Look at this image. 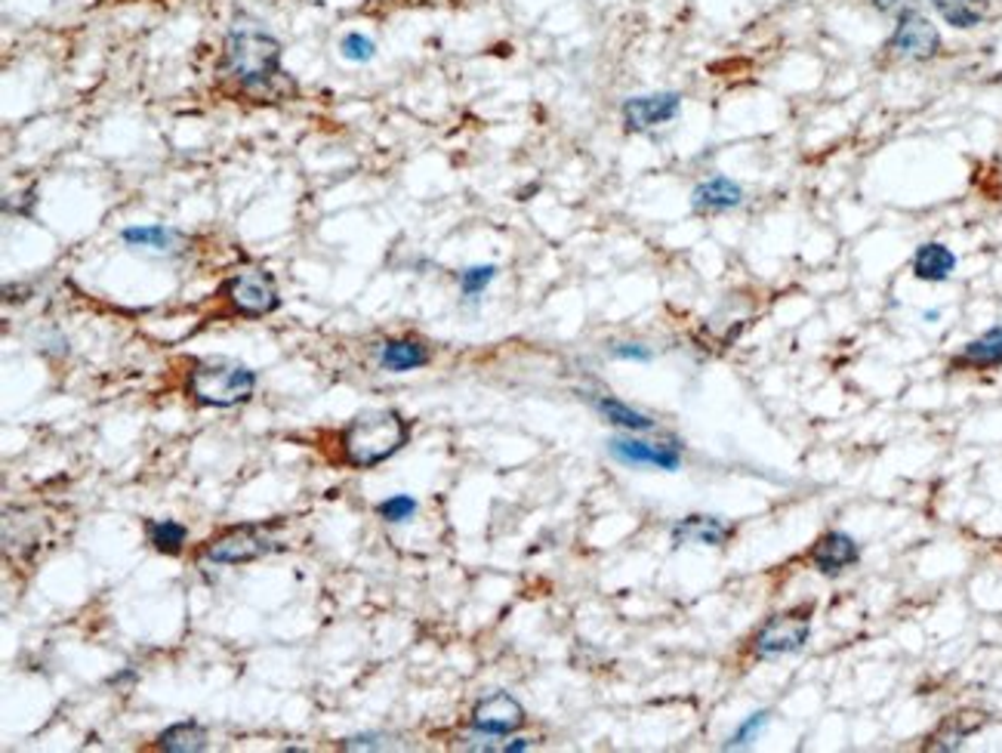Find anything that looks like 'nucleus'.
I'll return each instance as SVG.
<instances>
[{"label":"nucleus","instance_id":"obj_1","mask_svg":"<svg viewBox=\"0 0 1002 753\" xmlns=\"http://www.w3.org/2000/svg\"><path fill=\"white\" fill-rule=\"evenodd\" d=\"M223 75L245 90H263L281 75V43L263 28V22L238 16L223 40Z\"/></svg>","mask_w":1002,"mask_h":753},{"label":"nucleus","instance_id":"obj_2","mask_svg":"<svg viewBox=\"0 0 1002 753\" xmlns=\"http://www.w3.org/2000/svg\"><path fill=\"white\" fill-rule=\"evenodd\" d=\"M404 439H408V429L396 411L367 407L342 429V454L352 466H377L386 457H392L404 444Z\"/></svg>","mask_w":1002,"mask_h":753},{"label":"nucleus","instance_id":"obj_3","mask_svg":"<svg viewBox=\"0 0 1002 753\" xmlns=\"http://www.w3.org/2000/svg\"><path fill=\"white\" fill-rule=\"evenodd\" d=\"M256 387V374L231 359H204L191 367L189 396L198 405L231 407L247 402Z\"/></svg>","mask_w":1002,"mask_h":753},{"label":"nucleus","instance_id":"obj_4","mask_svg":"<svg viewBox=\"0 0 1002 753\" xmlns=\"http://www.w3.org/2000/svg\"><path fill=\"white\" fill-rule=\"evenodd\" d=\"M223 293L228 297V303L241 315H268V312L278 310L281 297H278V285L275 278L265 269H241L235 275H228V281L223 285Z\"/></svg>","mask_w":1002,"mask_h":753},{"label":"nucleus","instance_id":"obj_5","mask_svg":"<svg viewBox=\"0 0 1002 753\" xmlns=\"http://www.w3.org/2000/svg\"><path fill=\"white\" fill-rule=\"evenodd\" d=\"M889 50L904 59L926 62V59H935L941 53V35H938V28H935L931 20H926L923 13L907 10V13L898 16L894 35H891L889 40Z\"/></svg>","mask_w":1002,"mask_h":753},{"label":"nucleus","instance_id":"obj_6","mask_svg":"<svg viewBox=\"0 0 1002 753\" xmlns=\"http://www.w3.org/2000/svg\"><path fill=\"white\" fill-rule=\"evenodd\" d=\"M272 550H278V543L268 541L263 528L241 525V528L223 535L220 541L210 543L208 550H204V560L216 562V565H245V562L260 560V556L272 553Z\"/></svg>","mask_w":1002,"mask_h":753},{"label":"nucleus","instance_id":"obj_7","mask_svg":"<svg viewBox=\"0 0 1002 753\" xmlns=\"http://www.w3.org/2000/svg\"><path fill=\"white\" fill-rule=\"evenodd\" d=\"M812 637V618L805 615H777L756 633L759 657H784L799 652Z\"/></svg>","mask_w":1002,"mask_h":753},{"label":"nucleus","instance_id":"obj_8","mask_svg":"<svg viewBox=\"0 0 1002 753\" xmlns=\"http://www.w3.org/2000/svg\"><path fill=\"white\" fill-rule=\"evenodd\" d=\"M608 451H611L614 461H621L626 466H651V469H666V473H676L681 466V451L676 444L644 442V439H632V436H614L608 442Z\"/></svg>","mask_w":1002,"mask_h":753},{"label":"nucleus","instance_id":"obj_9","mask_svg":"<svg viewBox=\"0 0 1002 753\" xmlns=\"http://www.w3.org/2000/svg\"><path fill=\"white\" fill-rule=\"evenodd\" d=\"M473 729L478 735H497V738H506L515 729L525 726V707L510 695V692H493V695L481 698L473 711Z\"/></svg>","mask_w":1002,"mask_h":753},{"label":"nucleus","instance_id":"obj_10","mask_svg":"<svg viewBox=\"0 0 1002 753\" xmlns=\"http://www.w3.org/2000/svg\"><path fill=\"white\" fill-rule=\"evenodd\" d=\"M681 97L679 93H648V97H629L624 102V124L629 130L642 134L654 130L666 121L679 115Z\"/></svg>","mask_w":1002,"mask_h":753},{"label":"nucleus","instance_id":"obj_11","mask_svg":"<svg viewBox=\"0 0 1002 753\" xmlns=\"http://www.w3.org/2000/svg\"><path fill=\"white\" fill-rule=\"evenodd\" d=\"M861 560V547L842 531H830L812 547V562L821 575H839Z\"/></svg>","mask_w":1002,"mask_h":753},{"label":"nucleus","instance_id":"obj_12","mask_svg":"<svg viewBox=\"0 0 1002 753\" xmlns=\"http://www.w3.org/2000/svg\"><path fill=\"white\" fill-rule=\"evenodd\" d=\"M121 238L136 251H149L158 256H179L189 248V238L171 226H130L121 233Z\"/></svg>","mask_w":1002,"mask_h":753},{"label":"nucleus","instance_id":"obj_13","mask_svg":"<svg viewBox=\"0 0 1002 753\" xmlns=\"http://www.w3.org/2000/svg\"><path fill=\"white\" fill-rule=\"evenodd\" d=\"M743 204V189L728 176H713L706 183H700L691 194V208L698 213H722Z\"/></svg>","mask_w":1002,"mask_h":753},{"label":"nucleus","instance_id":"obj_14","mask_svg":"<svg viewBox=\"0 0 1002 753\" xmlns=\"http://www.w3.org/2000/svg\"><path fill=\"white\" fill-rule=\"evenodd\" d=\"M731 538V525L722 522L719 516H688L673 528V541L679 543H698V547H722Z\"/></svg>","mask_w":1002,"mask_h":753},{"label":"nucleus","instance_id":"obj_15","mask_svg":"<svg viewBox=\"0 0 1002 753\" xmlns=\"http://www.w3.org/2000/svg\"><path fill=\"white\" fill-rule=\"evenodd\" d=\"M953 269H956V256L938 241H928L913 253V275L923 281H947Z\"/></svg>","mask_w":1002,"mask_h":753},{"label":"nucleus","instance_id":"obj_16","mask_svg":"<svg viewBox=\"0 0 1002 753\" xmlns=\"http://www.w3.org/2000/svg\"><path fill=\"white\" fill-rule=\"evenodd\" d=\"M379 365L392 374H408V371L429 365V349L416 340H389L379 349Z\"/></svg>","mask_w":1002,"mask_h":753},{"label":"nucleus","instance_id":"obj_17","mask_svg":"<svg viewBox=\"0 0 1002 753\" xmlns=\"http://www.w3.org/2000/svg\"><path fill=\"white\" fill-rule=\"evenodd\" d=\"M941 20L953 28H978L990 16V0H931Z\"/></svg>","mask_w":1002,"mask_h":753},{"label":"nucleus","instance_id":"obj_18","mask_svg":"<svg viewBox=\"0 0 1002 753\" xmlns=\"http://www.w3.org/2000/svg\"><path fill=\"white\" fill-rule=\"evenodd\" d=\"M158 748L171 753H198L208 748V729L198 723H176L158 738Z\"/></svg>","mask_w":1002,"mask_h":753},{"label":"nucleus","instance_id":"obj_19","mask_svg":"<svg viewBox=\"0 0 1002 753\" xmlns=\"http://www.w3.org/2000/svg\"><path fill=\"white\" fill-rule=\"evenodd\" d=\"M596 407L602 411V417H605L608 424L624 426L629 432H648V429H654V421H651L648 414H639L636 407L624 405V402H617V399H596Z\"/></svg>","mask_w":1002,"mask_h":753},{"label":"nucleus","instance_id":"obj_20","mask_svg":"<svg viewBox=\"0 0 1002 753\" xmlns=\"http://www.w3.org/2000/svg\"><path fill=\"white\" fill-rule=\"evenodd\" d=\"M960 362H963V365H975V367L1002 365V328L987 330L981 340L968 343Z\"/></svg>","mask_w":1002,"mask_h":753},{"label":"nucleus","instance_id":"obj_21","mask_svg":"<svg viewBox=\"0 0 1002 753\" xmlns=\"http://www.w3.org/2000/svg\"><path fill=\"white\" fill-rule=\"evenodd\" d=\"M146 531H149V543H152L154 550H158V553H167V556H176V553L186 547V538H189L186 525H179V522L173 519L149 522Z\"/></svg>","mask_w":1002,"mask_h":753},{"label":"nucleus","instance_id":"obj_22","mask_svg":"<svg viewBox=\"0 0 1002 753\" xmlns=\"http://www.w3.org/2000/svg\"><path fill=\"white\" fill-rule=\"evenodd\" d=\"M984 726V716L981 714H956L947 719L944 726H941V732L935 738V748H944V751H953V748H960L963 744V738L975 732V729H981Z\"/></svg>","mask_w":1002,"mask_h":753},{"label":"nucleus","instance_id":"obj_23","mask_svg":"<svg viewBox=\"0 0 1002 753\" xmlns=\"http://www.w3.org/2000/svg\"><path fill=\"white\" fill-rule=\"evenodd\" d=\"M768 719H772V711H756V714H750L738 726V732L725 741V748H728V751H735V748H747V744H753V741H756V735L768 726Z\"/></svg>","mask_w":1002,"mask_h":753},{"label":"nucleus","instance_id":"obj_24","mask_svg":"<svg viewBox=\"0 0 1002 753\" xmlns=\"http://www.w3.org/2000/svg\"><path fill=\"white\" fill-rule=\"evenodd\" d=\"M497 278V266H469V269L460 272V290L463 297L475 300L478 293H485V288Z\"/></svg>","mask_w":1002,"mask_h":753},{"label":"nucleus","instance_id":"obj_25","mask_svg":"<svg viewBox=\"0 0 1002 753\" xmlns=\"http://www.w3.org/2000/svg\"><path fill=\"white\" fill-rule=\"evenodd\" d=\"M377 513L386 522H392V525H401V522H411L416 516V501L411 498V494H392L389 501L379 503Z\"/></svg>","mask_w":1002,"mask_h":753},{"label":"nucleus","instance_id":"obj_26","mask_svg":"<svg viewBox=\"0 0 1002 753\" xmlns=\"http://www.w3.org/2000/svg\"><path fill=\"white\" fill-rule=\"evenodd\" d=\"M340 53L342 59H349V62H371V59L377 57V43L371 38H364L361 32H352V35L342 38Z\"/></svg>","mask_w":1002,"mask_h":753},{"label":"nucleus","instance_id":"obj_27","mask_svg":"<svg viewBox=\"0 0 1002 753\" xmlns=\"http://www.w3.org/2000/svg\"><path fill=\"white\" fill-rule=\"evenodd\" d=\"M611 355H614V359H629V362H651V359H654L651 349L639 347V343H621V347L611 349Z\"/></svg>","mask_w":1002,"mask_h":753},{"label":"nucleus","instance_id":"obj_28","mask_svg":"<svg viewBox=\"0 0 1002 753\" xmlns=\"http://www.w3.org/2000/svg\"><path fill=\"white\" fill-rule=\"evenodd\" d=\"M923 0H873V7L879 10V13H889V16H901V13H907V10H916Z\"/></svg>","mask_w":1002,"mask_h":753},{"label":"nucleus","instance_id":"obj_29","mask_svg":"<svg viewBox=\"0 0 1002 753\" xmlns=\"http://www.w3.org/2000/svg\"><path fill=\"white\" fill-rule=\"evenodd\" d=\"M386 744L379 741L377 735H359V738H346L342 741V751H383Z\"/></svg>","mask_w":1002,"mask_h":753}]
</instances>
